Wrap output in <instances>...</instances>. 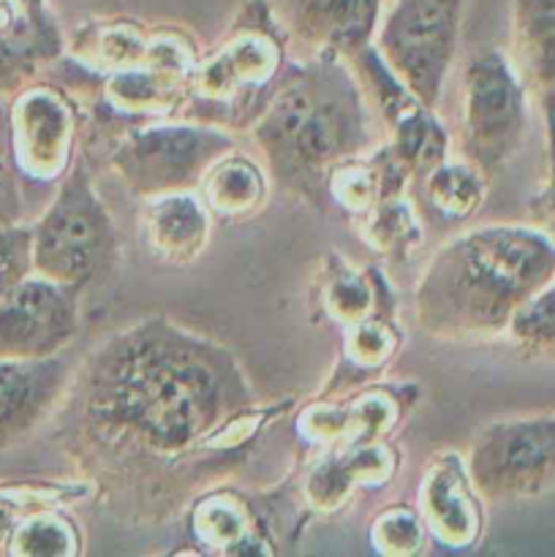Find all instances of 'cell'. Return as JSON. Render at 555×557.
<instances>
[{"label": "cell", "mask_w": 555, "mask_h": 557, "mask_svg": "<svg viewBox=\"0 0 555 557\" xmlns=\"http://www.w3.org/2000/svg\"><path fill=\"white\" fill-rule=\"evenodd\" d=\"M400 471V449L392 438L316 451L297 482V500L313 517H335L357 498L392 484Z\"/></svg>", "instance_id": "13"}, {"label": "cell", "mask_w": 555, "mask_h": 557, "mask_svg": "<svg viewBox=\"0 0 555 557\" xmlns=\"http://www.w3.org/2000/svg\"><path fill=\"white\" fill-rule=\"evenodd\" d=\"M417 397V384L370 381L346 397H313L299 408L294 430L313 451L386 441L400 428Z\"/></svg>", "instance_id": "11"}, {"label": "cell", "mask_w": 555, "mask_h": 557, "mask_svg": "<svg viewBox=\"0 0 555 557\" xmlns=\"http://www.w3.org/2000/svg\"><path fill=\"white\" fill-rule=\"evenodd\" d=\"M272 180L261 158H254L243 147L223 152L212 161L199 183V196L221 221H248L259 215L270 201Z\"/></svg>", "instance_id": "25"}, {"label": "cell", "mask_w": 555, "mask_h": 557, "mask_svg": "<svg viewBox=\"0 0 555 557\" xmlns=\"http://www.w3.org/2000/svg\"><path fill=\"white\" fill-rule=\"evenodd\" d=\"M547 161H550V174H555V141H553V147L547 150Z\"/></svg>", "instance_id": "36"}, {"label": "cell", "mask_w": 555, "mask_h": 557, "mask_svg": "<svg viewBox=\"0 0 555 557\" xmlns=\"http://www.w3.org/2000/svg\"><path fill=\"white\" fill-rule=\"evenodd\" d=\"M384 145L406 166L414 185L435 163L449 158L452 136L446 131V125L439 120L435 109L417 101L384 125Z\"/></svg>", "instance_id": "27"}, {"label": "cell", "mask_w": 555, "mask_h": 557, "mask_svg": "<svg viewBox=\"0 0 555 557\" xmlns=\"http://www.w3.org/2000/svg\"><path fill=\"white\" fill-rule=\"evenodd\" d=\"M25 180L16 172L14 156H11L9 139V109L0 101V226L25 221L27 199Z\"/></svg>", "instance_id": "34"}, {"label": "cell", "mask_w": 555, "mask_h": 557, "mask_svg": "<svg viewBox=\"0 0 555 557\" xmlns=\"http://www.w3.org/2000/svg\"><path fill=\"white\" fill-rule=\"evenodd\" d=\"M528 92L501 49H479L460 69L457 158L495 177L528 134Z\"/></svg>", "instance_id": "7"}, {"label": "cell", "mask_w": 555, "mask_h": 557, "mask_svg": "<svg viewBox=\"0 0 555 557\" xmlns=\"http://www.w3.org/2000/svg\"><path fill=\"white\" fill-rule=\"evenodd\" d=\"M528 212L533 218V226L555 243V174H550L547 185L528 201Z\"/></svg>", "instance_id": "35"}, {"label": "cell", "mask_w": 555, "mask_h": 557, "mask_svg": "<svg viewBox=\"0 0 555 557\" xmlns=\"http://www.w3.org/2000/svg\"><path fill=\"white\" fill-rule=\"evenodd\" d=\"M504 335L522 357L555 362V277L520 305Z\"/></svg>", "instance_id": "31"}, {"label": "cell", "mask_w": 555, "mask_h": 557, "mask_svg": "<svg viewBox=\"0 0 555 557\" xmlns=\"http://www.w3.org/2000/svg\"><path fill=\"white\" fill-rule=\"evenodd\" d=\"M16 172L25 185L49 188L65 177L82 141V103L71 90L41 79L5 101Z\"/></svg>", "instance_id": "10"}, {"label": "cell", "mask_w": 555, "mask_h": 557, "mask_svg": "<svg viewBox=\"0 0 555 557\" xmlns=\"http://www.w3.org/2000/svg\"><path fill=\"white\" fill-rule=\"evenodd\" d=\"M511 65L555 141V0H511Z\"/></svg>", "instance_id": "19"}, {"label": "cell", "mask_w": 555, "mask_h": 557, "mask_svg": "<svg viewBox=\"0 0 555 557\" xmlns=\"http://www.w3.org/2000/svg\"><path fill=\"white\" fill-rule=\"evenodd\" d=\"M343 332L341 357L316 397H346L359 386L379 379L403 348V332L397 315H370Z\"/></svg>", "instance_id": "24"}, {"label": "cell", "mask_w": 555, "mask_h": 557, "mask_svg": "<svg viewBox=\"0 0 555 557\" xmlns=\"http://www.w3.org/2000/svg\"><path fill=\"white\" fill-rule=\"evenodd\" d=\"M555 277V243L536 226H479L435 250L414 288V319L433 341L504 335L511 315Z\"/></svg>", "instance_id": "3"}, {"label": "cell", "mask_w": 555, "mask_h": 557, "mask_svg": "<svg viewBox=\"0 0 555 557\" xmlns=\"http://www.w3.org/2000/svg\"><path fill=\"white\" fill-rule=\"evenodd\" d=\"M30 226L36 275L85 292L118 264V226L82 158L65 172L49 205Z\"/></svg>", "instance_id": "5"}, {"label": "cell", "mask_w": 555, "mask_h": 557, "mask_svg": "<svg viewBox=\"0 0 555 557\" xmlns=\"http://www.w3.org/2000/svg\"><path fill=\"white\" fill-rule=\"evenodd\" d=\"M354 226L373 253H379L386 261H395V264L411 259L424 243L422 212H419V205L411 194L381 199Z\"/></svg>", "instance_id": "28"}, {"label": "cell", "mask_w": 555, "mask_h": 557, "mask_svg": "<svg viewBox=\"0 0 555 557\" xmlns=\"http://www.w3.org/2000/svg\"><path fill=\"white\" fill-rule=\"evenodd\" d=\"M292 60V38L270 0H245L212 49L199 54L180 117L245 131Z\"/></svg>", "instance_id": "4"}, {"label": "cell", "mask_w": 555, "mask_h": 557, "mask_svg": "<svg viewBox=\"0 0 555 557\" xmlns=\"http://www.w3.org/2000/svg\"><path fill=\"white\" fill-rule=\"evenodd\" d=\"M370 544L384 557H414L428 549V528L417 506H386L370 522Z\"/></svg>", "instance_id": "32"}, {"label": "cell", "mask_w": 555, "mask_h": 557, "mask_svg": "<svg viewBox=\"0 0 555 557\" xmlns=\"http://www.w3.org/2000/svg\"><path fill=\"white\" fill-rule=\"evenodd\" d=\"M384 3H386V0H384Z\"/></svg>", "instance_id": "37"}, {"label": "cell", "mask_w": 555, "mask_h": 557, "mask_svg": "<svg viewBox=\"0 0 555 557\" xmlns=\"http://www.w3.org/2000/svg\"><path fill=\"white\" fill-rule=\"evenodd\" d=\"M92 500V484L82 476L71 479H20L0 482V555H5L11 533L30 511L47 506H76Z\"/></svg>", "instance_id": "29"}, {"label": "cell", "mask_w": 555, "mask_h": 557, "mask_svg": "<svg viewBox=\"0 0 555 557\" xmlns=\"http://www.w3.org/2000/svg\"><path fill=\"white\" fill-rule=\"evenodd\" d=\"M188 533L205 555H275L270 536L245 495L210 487L190 500Z\"/></svg>", "instance_id": "22"}, {"label": "cell", "mask_w": 555, "mask_h": 557, "mask_svg": "<svg viewBox=\"0 0 555 557\" xmlns=\"http://www.w3.org/2000/svg\"><path fill=\"white\" fill-rule=\"evenodd\" d=\"M190 76L156 65H136V69L114 71V74L87 79L92 114L98 125H120V131L147 120L180 117L188 101Z\"/></svg>", "instance_id": "17"}, {"label": "cell", "mask_w": 555, "mask_h": 557, "mask_svg": "<svg viewBox=\"0 0 555 557\" xmlns=\"http://www.w3.org/2000/svg\"><path fill=\"white\" fill-rule=\"evenodd\" d=\"M139 234L147 253L166 267H190L212 239V212L199 190H172L141 199Z\"/></svg>", "instance_id": "20"}, {"label": "cell", "mask_w": 555, "mask_h": 557, "mask_svg": "<svg viewBox=\"0 0 555 557\" xmlns=\"http://www.w3.org/2000/svg\"><path fill=\"white\" fill-rule=\"evenodd\" d=\"M152 25L136 16H92L65 38L63 60L76 76L98 79L114 71L147 65Z\"/></svg>", "instance_id": "23"}, {"label": "cell", "mask_w": 555, "mask_h": 557, "mask_svg": "<svg viewBox=\"0 0 555 557\" xmlns=\"http://www.w3.org/2000/svg\"><path fill=\"white\" fill-rule=\"evenodd\" d=\"M490 180L462 158H444L411 185V196L441 226L471 221L488 199Z\"/></svg>", "instance_id": "26"}, {"label": "cell", "mask_w": 555, "mask_h": 557, "mask_svg": "<svg viewBox=\"0 0 555 557\" xmlns=\"http://www.w3.org/2000/svg\"><path fill=\"white\" fill-rule=\"evenodd\" d=\"M82 539L69 506H47L20 520L5 544V557H76L82 555Z\"/></svg>", "instance_id": "30"}, {"label": "cell", "mask_w": 555, "mask_h": 557, "mask_svg": "<svg viewBox=\"0 0 555 557\" xmlns=\"http://www.w3.org/2000/svg\"><path fill=\"white\" fill-rule=\"evenodd\" d=\"M239 147L237 134L188 117H163L120 131L107 163L139 199L172 190H196L207 169L223 152Z\"/></svg>", "instance_id": "6"}, {"label": "cell", "mask_w": 555, "mask_h": 557, "mask_svg": "<svg viewBox=\"0 0 555 557\" xmlns=\"http://www.w3.org/2000/svg\"><path fill=\"white\" fill-rule=\"evenodd\" d=\"M256 152L272 185L324 210V180L332 166L381 145L384 128L351 60L310 52L286 71L254 123Z\"/></svg>", "instance_id": "2"}, {"label": "cell", "mask_w": 555, "mask_h": 557, "mask_svg": "<svg viewBox=\"0 0 555 557\" xmlns=\"http://www.w3.org/2000/svg\"><path fill=\"white\" fill-rule=\"evenodd\" d=\"M65 54L49 0H0V101L47 76Z\"/></svg>", "instance_id": "16"}, {"label": "cell", "mask_w": 555, "mask_h": 557, "mask_svg": "<svg viewBox=\"0 0 555 557\" xmlns=\"http://www.w3.org/2000/svg\"><path fill=\"white\" fill-rule=\"evenodd\" d=\"M74 368L69 351L44 359H0V451L25 444L58 413Z\"/></svg>", "instance_id": "15"}, {"label": "cell", "mask_w": 555, "mask_h": 557, "mask_svg": "<svg viewBox=\"0 0 555 557\" xmlns=\"http://www.w3.org/2000/svg\"><path fill=\"white\" fill-rule=\"evenodd\" d=\"M30 275H36V267H33V226L25 221L0 226V297L14 292Z\"/></svg>", "instance_id": "33"}, {"label": "cell", "mask_w": 555, "mask_h": 557, "mask_svg": "<svg viewBox=\"0 0 555 557\" xmlns=\"http://www.w3.org/2000/svg\"><path fill=\"white\" fill-rule=\"evenodd\" d=\"M417 511L430 542L446 553L477 547L484 533V500L473 487L466 455L441 449L424 466L417 490Z\"/></svg>", "instance_id": "14"}, {"label": "cell", "mask_w": 555, "mask_h": 557, "mask_svg": "<svg viewBox=\"0 0 555 557\" xmlns=\"http://www.w3.org/2000/svg\"><path fill=\"white\" fill-rule=\"evenodd\" d=\"M316 313L346 330L370 315H397V299L379 267H357L341 253H326L313 283Z\"/></svg>", "instance_id": "21"}, {"label": "cell", "mask_w": 555, "mask_h": 557, "mask_svg": "<svg viewBox=\"0 0 555 557\" xmlns=\"http://www.w3.org/2000/svg\"><path fill=\"white\" fill-rule=\"evenodd\" d=\"M82 330V292L30 275L0 297V359H44L69 351Z\"/></svg>", "instance_id": "12"}, {"label": "cell", "mask_w": 555, "mask_h": 557, "mask_svg": "<svg viewBox=\"0 0 555 557\" xmlns=\"http://www.w3.org/2000/svg\"><path fill=\"white\" fill-rule=\"evenodd\" d=\"M384 0H286L283 25L303 54L332 52L357 58L373 44Z\"/></svg>", "instance_id": "18"}, {"label": "cell", "mask_w": 555, "mask_h": 557, "mask_svg": "<svg viewBox=\"0 0 555 557\" xmlns=\"http://www.w3.org/2000/svg\"><path fill=\"white\" fill-rule=\"evenodd\" d=\"M288 406L261 403L223 343L150 315L76 364L54 419L92 500L123 522L156 525L232 476Z\"/></svg>", "instance_id": "1"}, {"label": "cell", "mask_w": 555, "mask_h": 557, "mask_svg": "<svg viewBox=\"0 0 555 557\" xmlns=\"http://www.w3.org/2000/svg\"><path fill=\"white\" fill-rule=\"evenodd\" d=\"M466 0H386L373 49L424 107L435 109L460 47Z\"/></svg>", "instance_id": "8"}, {"label": "cell", "mask_w": 555, "mask_h": 557, "mask_svg": "<svg viewBox=\"0 0 555 557\" xmlns=\"http://www.w3.org/2000/svg\"><path fill=\"white\" fill-rule=\"evenodd\" d=\"M484 504L536 498L555 484V413L501 419L479 430L466 455Z\"/></svg>", "instance_id": "9"}]
</instances>
